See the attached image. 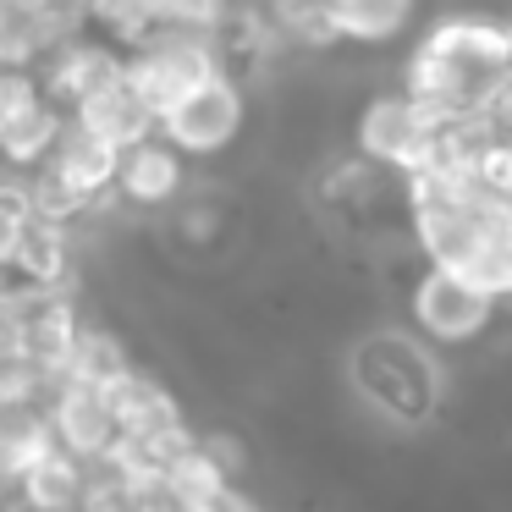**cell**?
I'll return each mask as SVG.
<instances>
[{"label":"cell","mask_w":512,"mask_h":512,"mask_svg":"<svg viewBox=\"0 0 512 512\" xmlns=\"http://www.w3.org/2000/svg\"><path fill=\"white\" fill-rule=\"evenodd\" d=\"M512 78V34L485 23H446L413 56L408 100L441 116H479Z\"/></svg>","instance_id":"obj_1"},{"label":"cell","mask_w":512,"mask_h":512,"mask_svg":"<svg viewBox=\"0 0 512 512\" xmlns=\"http://www.w3.org/2000/svg\"><path fill=\"white\" fill-rule=\"evenodd\" d=\"M45 424L61 452H72L83 468H111L127 441L111 413V397L100 386H78V380H56L45 391Z\"/></svg>","instance_id":"obj_2"},{"label":"cell","mask_w":512,"mask_h":512,"mask_svg":"<svg viewBox=\"0 0 512 512\" xmlns=\"http://www.w3.org/2000/svg\"><path fill=\"white\" fill-rule=\"evenodd\" d=\"M237 127H243V89L232 83V72L204 78L199 89H188L166 116H160V138H166L182 160L226 149L237 138Z\"/></svg>","instance_id":"obj_3"},{"label":"cell","mask_w":512,"mask_h":512,"mask_svg":"<svg viewBox=\"0 0 512 512\" xmlns=\"http://www.w3.org/2000/svg\"><path fill=\"white\" fill-rule=\"evenodd\" d=\"M78 331H83V320H78L67 292H28V314H23V331H17V347H23V358L50 380V386L67 375Z\"/></svg>","instance_id":"obj_4"},{"label":"cell","mask_w":512,"mask_h":512,"mask_svg":"<svg viewBox=\"0 0 512 512\" xmlns=\"http://www.w3.org/2000/svg\"><path fill=\"white\" fill-rule=\"evenodd\" d=\"M72 122H78L83 133H94L100 144H111L116 155H127V149L149 144V138L160 133V116L149 111V100L133 89V78H116L111 89L83 100L78 111H72Z\"/></svg>","instance_id":"obj_5"},{"label":"cell","mask_w":512,"mask_h":512,"mask_svg":"<svg viewBox=\"0 0 512 512\" xmlns=\"http://www.w3.org/2000/svg\"><path fill=\"white\" fill-rule=\"evenodd\" d=\"M105 397H111V413H116V424H122V435H127L133 446L166 441V435L188 430V419H182L177 397H171L160 380H149L144 369H127L116 386H105Z\"/></svg>","instance_id":"obj_6"},{"label":"cell","mask_w":512,"mask_h":512,"mask_svg":"<svg viewBox=\"0 0 512 512\" xmlns=\"http://www.w3.org/2000/svg\"><path fill=\"white\" fill-rule=\"evenodd\" d=\"M89 474H94V468H83L72 452H61V446H45V452L28 457V463L12 474L17 512H72V507H83Z\"/></svg>","instance_id":"obj_7"},{"label":"cell","mask_w":512,"mask_h":512,"mask_svg":"<svg viewBox=\"0 0 512 512\" xmlns=\"http://www.w3.org/2000/svg\"><path fill=\"white\" fill-rule=\"evenodd\" d=\"M6 281H17V287H28V292H67V281H72V226L34 215L28 232L17 237L12 259H6Z\"/></svg>","instance_id":"obj_8"},{"label":"cell","mask_w":512,"mask_h":512,"mask_svg":"<svg viewBox=\"0 0 512 512\" xmlns=\"http://www.w3.org/2000/svg\"><path fill=\"white\" fill-rule=\"evenodd\" d=\"M413 314L441 342H463V336H474L490 320V298L479 287H468V281L446 276V270H430L419 281V292H413Z\"/></svg>","instance_id":"obj_9"},{"label":"cell","mask_w":512,"mask_h":512,"mask_svg":"<svg viewBox=\"0 0 512 512\" xmlns=\"http://www.w3.org/2000/svg\"><path fill=\"white\" fill-rule=\"evenodd\" d=\"M177 193H182V155L160 133L122 155V171H116V199L122 204L160 210V204H171Z\"/></svg>","instance_id":"obj_10"},{"label":"cell","mask_w":512,"mask_h":512,"mask_svg":"<svg viewBox=\"0 0 512 512\" xmlns=\"http://www.w3.org/2000/svg\"><path fill=\"white\" fill-rule=\"evenodd\" d=\"M133 369V358H127L122 336L105 331V325H83L78 342H72V358H67V375L61 380H78V386H116V380Z\"/></svg>","instance_id":"obj_11"},{"label":"cell","mask_w":512,"mask_h":512,"mask_svg":"<svg viewBox=\"0 0 512 512\" xmlns=\"http://www.w3.org/2000/svg\"><path fill=\"white\" fill-rule=\"evenodd\" d=\"M166 490L177 501H188L193 512H204L210 501H221L226 490H232V474H226L221 463H215V452L204 441H193L188 452L177 457V463L166 468Z\"/></svg>","instance_id":"obj_12"},{"label":"cell","mask_w":512,"mask_h":512,"mask_svg":"<svg viewBox=\"0 0 512 512\" xmlns=\"http://www.w3.org/2000/svg\"><path fill=\"white\" fill-rule=\"evenodd\" d=\"M413 0H325V17H331V34L347 39H391L408 23Z\"/></svg>","instance_id":"obj_13"},{"label":"cell","mask_w":512,"mask_h":512,"mask_svg":"<svg viewBox=\"0 0 512 512\" xmlns=\"http://www.w3.org/2000/svg\"><path fill=\"white\" fill-rule=\"evenodd\" d=\"M45 100V83H39V67H17V61H0V133L12 122H23L34 105Z\"/></svg>","instance_id":"obj_14"},{"label":"cell","mask_w":512,"mask_h":512,"mask_svg":"<svg viewBox=\"0 0 512 512\" xmlns=\"http://www.w3.org/2000/svg\"><path fill=\"white\" fill-rule=\"evenodd\" d=\"M133 512H193V507H188V501H177L166 485H155V490H144V496L133 501Z\"/></svg>","instance_id":"obj_15"},{"label":"cell","mask_w":512,"mask_h":512,"mask_svg":"<svg viewBox=\"0 0 512 512\" xmlns=\"http://www.w3.org/2000/svg\"><path fill=\"white\" fill-rule=\"evenodd\" d=\"M204 6H215V12H221V6H232V0H204Z\"/></svg>","instance_id":"obj_16"}]
</instances>
